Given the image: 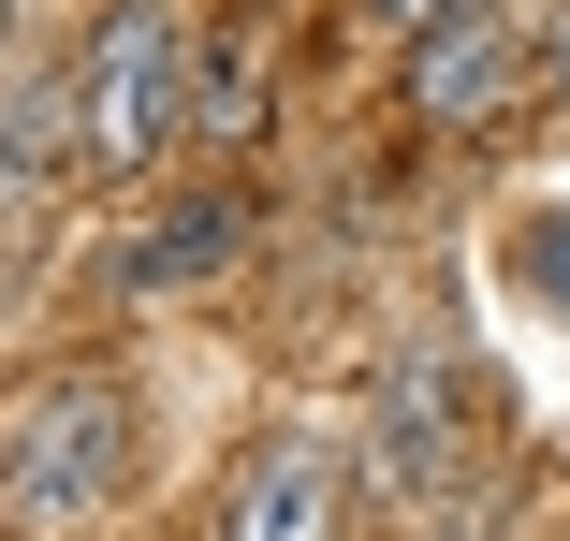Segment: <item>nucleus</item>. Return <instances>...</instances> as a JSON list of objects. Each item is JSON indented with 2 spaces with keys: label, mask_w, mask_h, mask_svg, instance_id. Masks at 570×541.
I'll return each instance as SVG.
<instances>
[{
  "label": "nucleus",
  "mask_w": 570,
  "mask_h": 541,
  "mask_svg": "<svg viewBox=\"0 0 570 541\" xmlns=\"http://www.w3.org/2000/svg\"><path fill=\"white\" fill-rule=\"evenodd\" d=\"M190 16L176 0H102L88 45H73V118H88V161L102 176H147L176 132H190Z\"/></svg>",
  "instance_id": "1"
},
{
  "label": "nucleus",
  "mask_w": 570,
  "mask_h": 541,
  "mask_svg": "<svg viewBox=\"0 0 570 541\" xmlns=\"http://www.w3.org/2000/svg\"><path fill=\"white\" fill-rule=\"evenodd\" d=\"M132 454H147L132 381L73 366V381H45V395L16 410V440H0V512H30V527H88L102 498L132 483Z\"/></svg>",
  "instance_id": "2"
},
{
  "label": "nucleus",
  "mask_w": 570,
  "mask_h": 541,
  "mask_svg": "<svg viewBox=\"0 0 570 541\" xmlns=\"http://www.w3.org/2000/svg\"><path fill=\"white\" fill-rule=\"evenodd\" d=\"M527 73H541V30H512L498 0H483V16H439V30L410 45V102H424L439 132L512 118V102H527Z\"/></svg>",
  "instance_id": "3"
},
{
  "label": "nucleus",
  "mask_w": 570,
  "mask_h": 541,
  "mask_svg": "<svg viewBox=\"0 0 570 541\" xmlns=\"http://www.w3.org/2000/svg\"><path fill=\"white\" fill-rule=\"evenodd\" d=\"M336 498H352L336 440L322 424H278V440H249L235 483H219V541H336Z\"/></svg>",
  "instance_id": "4"
},
{
  "label": "nucleus",
  "mask_w": 570,
  "mask_h": 541,
  "mask_svg": "<svg viewBox=\"0 0 570 541\" xmlns=\"http://www.w3.org/2000/svg\"><path fill=\"white\" fill-rule=\"evenodd\" d=\"M59 161H88L73 73H16V88H0V220H30V205L59 190Z\"/></svg>",
  "instance_id": "5"
},
{
  "label": "nucleus",
  "mask_w": 570,
  "mask_h": 541,
  "mask_svg": "<svg viewBox=\"0 0 570 541\" xmlns=\"http://www.w3.org/2000/svg\"><path fill=\"white\" fill-rule=\"evenodd\" d=\"M249 249V190H190V205H161L147 235H118V293H176V278H219Z\"/></svg>",
  "instance_id": "6"
},
{
  "label": "nucleus",
  "mask_w": 570,
  "mask_h": 541,
  "mask_svg": "<svg viewBox=\"0 0 570 541\" xmlns=\"http://www.w3.org/2000/svg\"><path fill=\"white\" fill-rule=\"evenodd\" d=\"M190 132L205 147H249L264 132V59L249 45H190Z\"/></svg>",
  "instance_id": "7"
},
{
  "label": "nucleus",
  "mask_w": 570,
  "mask_h": 541,
  "mask_svg": "<svg viewBox=\"0 0 570 541\" xmlns=\"http://www.w3.org/2000/svg\"><path fill=\"white\" fill-rule=\"evenodd\" d=\"M366 16H381V30H410V45H424V30H439V16H483V0H366Z\"/></svg>",
  "instance_id": "8"
},
{
  "label": "nucleus",
  "mask_w": 570,
  "mask_h": 541,
  "mask_svg": "<svg viewBox=\"0 0 570 541\" xmlns=\"http://www.w3.org/2000/svg\"><path fill=\"white\" fill-rule=\"evenodd\" d=\"M541 73H556V102H570V30H556V45H541Z\"/></svg>",
  "instance_id": "9"
},
{
  "label": "nucleus",
  "mask_w": 570,
  "mask_h": 541,
  "mask_svg": "<svg viewBox=\"0 0 570 541\" xmlns=\"http://www.w3.org/2000/svg\"><path fill=\"white\" fill-rule=\"evenodd\" d=\"M0 30H16V0H0Z\"/></svg>",
  "instance_id": "10"
}]
</instances>
